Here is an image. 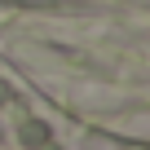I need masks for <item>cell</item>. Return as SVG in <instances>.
I'll return each mask as SVG.
<instances>
[{"label": "cell", "mask_w": 150, "mask_h": 150, "mask_svg": "<svg viewBox=\"0 0 150 150\" xmlns=\"http://www.w3.org/2000/svg\"><path fill=\"white\" fill-rule=\"evenodd\" d=\"M22 141H27V146H44L49 132H40V124H22Z\"/></svg>", "instance_id": "6da1fadb"}, {"label": "cell", "mask_w": 150, "mask_h": 150, "mask_svg": "<svg viewBox=\"0 0 150 150\" xmlns=\"http://www.w3.org/2000/svg\"><path fill=\"white\" fill-rule=\"evenodd\" d=\"M0 102H5V88H0Z\"/></svg>", "instance_id": "7a4b0ae2"}]
</instances>
